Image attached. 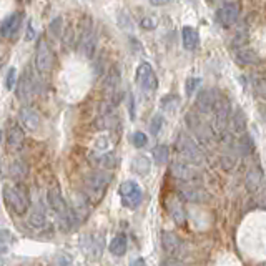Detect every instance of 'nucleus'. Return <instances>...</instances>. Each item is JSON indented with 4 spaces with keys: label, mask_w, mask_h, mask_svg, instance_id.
Instances as JSON below:
<instances>
[{
    "label": "nucleus",
    "mask_w": 266,
    "mask_h": 266,
    "mask_svg": "<svg viewBox=\"0 0 266 266\" xmlns=\"http://www.w3.org/2000/svg\"><path fill=\"white\" fill-rule=\"evenodd\" d=\"M118 193H120L123 206L128 210H137L143 202V192L137 182H132V180L123 182L120 185V188H118Z\"/></svg>",
    "instance_id": "1"
},
{
    "label": "nucleus",
    "mask_w": 266,
    "mask_h": 266,
    "mask_svg": "<svg viewBox=\"0 0 266 266\" xmlns=\"http://www.w3.org/2000/svg\"><path fill=\"white\" fill-rule=\"evenodd\" d=\"M176 150L178 153L192 165H200L203 161V151L200 150V146L193 142L188 135L180 133L176 138Z\"/></svg>",
    "instance_id": "2"
},
{
    "label": "nucleus",
    "mask_w": 266,
    "mask_h": 266,
    "mask_svg": "<svg viewBox=\"0 0 266 266\" xmlns=\"http://www.w3.org/2000/svg\"><path fill=\"white\" fill-rule=\"evenodd\" d=\"M2 195L5 203H7V206L14 213L17 215L27 213V210H29V198H27V195L20 188H14L10 185H5L2 190Z\"/></svg>",
    "instance_id": "3"
},
{
    "label": "nucleus",
    "mask_w": 266,
    "mask_h": 266,
    "mask_svg": "<svg viewBox=\"0 0 266 266\" xmlns=\"http://www.w3.org/2000/svg\"><path fill=\"white\" fill-rule=\"evenodd\" d=\"M47 202L50 205V208L55 211L57 215L62 216V221L63 223H72V221H77V216L72 210L68 208L67 202L63 200V197L60 193L57 192V190H50V192L47 193Z\"/></svg>",
    "instance_id": "4"
},
{
    "label": "nucleus",
    "mask_w": 266,
    "mask_h": 266,
    "mask_svg": "<svg viewBox=\"0 0 266 266\" xmlns=\"http://www.w3.org/2000/svg\"><path fill=\"white\" fill-rule=\"evenodd\" d=\"M135 80H137L138 86L145 92H155L158 86V78L153 67L148 62H142L137 67V73H135Z\"/></svg>",
    "instance_id": "5"
},
{
    "label": "nucleus",
    "mask_w": 266,
    "mask_h": 266,
    "mask_svg": "<svg viewBox=\"0 0 266 266\" xmlns=\"http://www.w3.org/2000/svg\"><path fill=\"white\" fill-rule=\"evenodd\" d=\"M240 17V5L236 2H226L216 10V22L223 27H231Z\"/></svg>",
    "instance_id": "6"
},
{
    "label": "nucleus",
    "mask_w": 266,
    "mask_h": 266,
    "mask_svg": "<svg viewBox=\"0 0 266 266\" xmlns=\"http://www.w3.org/2000/svg\"><path fill=\"white\" fill-rule=\"evenodd\" d=\"M213 112H215V127L218 132H223V130L226 128L228 122H230V115H231L230 102H228L223 95H220L218 100H216Z\"/></svg>",
    "instance_id": "7"
},
{
    "label": "nucleus",
    "mask_w": 266,
    "mask_h": 266,
    "mask_svg": "<svg viewBox=\"0 0 266 266\" xmlns=\"http://www.w3.org/2000/svg\"><path fill=\"white\" fill-rule=\"evenodd\" d=\"M52 62H53V57H52L50 47H48L47 40L40 39L39 42H37V48H35L37 70H40V72H48V70L52 68Z\"/></svg>",
    "instance_id": "8"
},
{
    "label": "nucleus",
    "mask_w": 266,
    "mask_h": 266,
    "mask_svg": "<svg viewBox=\"0 0 266 266\" xmlns=\"http://www.w3.org/2000/svg\"><path fill=\"white\" fill-rule=\"evenodd\" d=\"M161 245H163L165 251L173 258L182 259V256H185V253H187L183 241L171 231H165L163 235H161Z\"/></svg>",
    "instance_id": "9"
},
{
    "label": "nucleus",
    "mask_w": 266,
    "mask_h": 266,
    "mask_svg": "<svg viewBox=\"0 0 266 266\" xmlns=\"http://www.w3.org/2000/svg\"><path fill=\"white\" fill-rule=\"evenodd\" d=\"M110 173L107 171H95L92 173L88 176V180H86V187L94 195H99L102 197L103 192H105V188L108 187V183H110Z\"/></svg>",
    "instance_id": "10"
},
{
    "label": "nucleus",
    "mask_w": 266,
    "mask_h": 266,
    "mask_svg": "<svg viewBox=\"0 0 266 266\" xmlns=\"http://www.w3.org/2000/svg\"><path fill=\"white\" fill-rule=\"evenodd\" d=\"M218 97H220V94L216 90H203V92H200V95L197 97V108L202 113L213 112Z\"/></svg>",
    "instance_id": "11"
},
{
    "label": "nucleus",
    "mask_w": 266,
    "mask_h": 266,
    "mask_svg": "<svg viewBox=\"0 0 266 266\" xmlns=\"http://www.w3.org/2000/svg\"><path fill=\"white\" fill-rule=\"evenodd\" d=\"M19 118H20V123L24 125L27 130H30V132H37V130L40 128V115L37 113V110H34V108H30V107L20 108Z\"/></svg>",
    "instance_id": "12"
},
{
    "label": "nucleus",
    "mask_w": 266,
    "mask_h": 266,
    "mask_svg": "<svg viewBox=\"0 0 266 266\" xmlns=\"http://www.w3.org/2000/svg\"><path fill=\"white\" fill-rule=\"evenodd\" d=\"M180 198L190 203H205L208 202V192L200 187L190 185V187H183L180 190Z\"/></svg>",
    "instance_id": "13"
},
{
    "label": "nucleus",
    "mask_w": 266,
    "mask_h": 266,
    "mask_svg": "<svg viewBox=\"0 0 266 266\" xmlns=\"http://www.w3.org/2000/svg\"><path fill=\"white\" fill-rule=\"evenodd\" d=\"M22 19H24V15L22 12H15V14H10L7 19L2 22V25H0V34L4 37H14L17 32L20 30V25H22Z\"/></svg>",
    "instance_id": "14"
},
{
    "label": "nucleus",
    "mask_w": 266,
    "mask_h": 266,
    "mask_svg": "<svg viewBox=\"0 0 266 266\" xmlns=\"http://www.w3.org/2000/svg\"><path fill=\"white\" fill-rule=\"evenodd\" d=\"M246 188L248 192H251L256 197H263V190L266 192V183L263 178V173L259 170H251L246 175Z\"/></svg>",
    "instance_id": "15"
},
{
    "label": "nucleus",
    "mask_w": 266,
    "mask_h": 266,
    "mask_svg": "<svg viewBox=\"0 0 266 266\" xmlns=\"http://www.w3.org/2000/svg\"><path fill=\"white\" fill-rule=\"evenodd\" d=\"M19 100H29L34 95V77L30 72H25L17 82V88H15Z\"/></svg>",
    "instance_id": "16"
},
{
    "label": "nucleus",
    "mask_w": 266,
    "mask_h": 266,
    "mask_svg": "<svg viewBox=\"0 0 266 266\" xmlns=\"http://www.w3.org/2000/svg\"><path fill=\"white\" fill-rule=\"evenodd\" d=\"M182 43H183L185 50H188V52L197 50L198 45H200L198 30L193 29V27H190V25H185L182 29Z\"/></svg>",
    "instance_id": "17"
},
{
    "label": "nucleus",
    "mask_w": 266,
    "mask_h": 266,
    "mask_svg": "<svg viewBox=\"0 0 266 266\" xmlns=\"http://www.w3.org/2000/svg\"><path fill=\"white\" fill-rule=\"evenodd\" d=\"M171 173L182 182H192L197 176V170L193 166H190L188 163H183V161H175L171 165Z\"/></svg>",
    "instance_id": "18"
},
{
    "label": "nucleus",
    "mask_w": 266,
    "mask_h": 266,
    "mask_svg": "<svg viewBox=\"0 0 266 266\" xmlns=\"http://www.w3.org/2000/svg\"><path fill=\"white\" fill-rule=\"evenodd\" d=\"M228 125H230V128H231L233 133H245L246 132L248 120H246V115L243 113L241 108H236V110L231 112Z\"/></svg>",
    "instance_id": "19"
},
{
    "label": "nucleus",
    "mask_w": 266,
    "mask_h": 266,
    "mask_svg": "<svg viewBox=\"0 0 266 266\" xmlns=\"http://www.w3.org/2000/svg\"><path fill=\"white\" fill-rule=\"evenodd\" d=\"M132 171L137 173L140 176H145L148 175L150 170H151V163H150V158L145 155H137L135 158L132 160Z\"/></svg>",
    "instance_id": "20"
},
{
    "label": "nucleus",
    "mask_w": 266,
    "mask_h": 266,
    "mask_svg": "<svg viewBox=\"0 0 266 266\" xmlns=\"http://www.w3.org/2000/svg\"><path fill=\"white\" fill-rule=\"evenodd\" d=\"M7 145L12 150H20L22 145H24V132L19 125H14L10 127L9 133H7Z\"/></svg>",
    "instance_id": "21"
},
{
    "label": "nucleus",
    "mask_w": 266,
    "mask_h": 266,
    "mask_svg": "<svg viewBox=\"0 0 266 266\" xmlns=\"http://www.w3.org/2000/svg\"><path fill=\"white\" fill-rule=\"evenodd\" d=\"M235 60L241 65H254L258 63L259 58H258V53L251 50V48H241V50L236 52Z\"/></svg>",
    "instance_id": "22"
},
{
    "label": "nucleus",
    "mask_w": 266,
    "mask_h": 266,
    "mask_svg": "<svg viewBox=\"0 0 266 266\" xmlns=\"http://www.w3.org/2000/svg\"><path fill=\"white\" fill-rule=\"evenodd\" d=\"M82 53L86 58H94L95 55V50H97V37L94 32H90V34H86L83 39H82Z\"/></svg>",
    "instance_id": "23"
},
{
    "label": "nucleus",
    "mask_w": 266,
    "mask_h": 266,
    "mask_svg": "<svg viewBox=\"0 0 266 266\" xmlns=\"http://www.w3.org/2000/svg\"><path fill=\"white\" fill-rule=\"evenodd\" d=\"M110 253L113 256H123L127 253V236L125 235H117L113 240L110 241Z\"/></svg>",
    "instance_id": "24"
},
{
    "label": "nucleus",
    "mask_w": 266,
    "mask_h": 266,
    "mask_svg": "<svg viewBox=\"0 0 266 266\" xmlns=\"http://www.w3.org/2000/svg\"><path fill=\"white\" fill-rule=\"evenodd\" d=\"M160 107L168 113H175L180 107V97L178 95H165L160 102Z\"/></svg>",
    "instance_id": "25"
},
{
    "label": "nucleus",
    "mask_w": 266,
    "mask_h": 266,
    "mask_svg": "<svg viewBox=\"0 0 266 266\" xmlns=\"http://www.w3.org/2000/svg\"><path fill=\"white\" fill-rule=\"evenodd\" d=\"M170 158V150L166 145H156L153 148V160L156 165H165Z\"/></svg>",
    "instance_id": "26"
},
{
    "label": "nucleus",
    "mask_w": 266,
    "mask_h": 266,
    "mask_svg": "<svg viewBox=\"0 0 266 266\" xmlns=\"http://www.w3.org/2000/svg\"><path fill=\"white\" fill-rule=\"evenodd\" d=\"M27 173H29V168H27V165L22 160L14 161V163L10 165V176L15 178V180H22V178H25Z\"/></svg>",
    "instance_id": "27"
},
{
    "label": "nucleus",
    "mask_w": 266,
    "mask_h": 266,
    "mask_svg": "<svg viewBox=\"0 0 266 266\" xmlns=\"http://www.w3.org/2000/svg\"><path fill=\"white\" fill-rule=\"evenodd\" d=\"M170 215L175 223L182 225L185 223V210H183V205L180 202H170Z\"/></svg>",
    "instance_id": "28"
},
{
    "label": "nucleus",
    "mask_w": 266,
    "mask_h": 266,
    "mask_svg": "<svg viewBox=\"0 0 266 266\" xmlns=\"http://www.w3.org/2000/svg\"><path fill=\"white\" fill-rule=\"evenodd\" d=\"M29 221H30V225H34V226H42L43 223H45V210H43L42 206L34 208L30 213Z\"/></svg>",
    "instance_id": "29"
},
{
    "label": "nucleus",
    "mask_w": 266,
    "mask_h": 266,
    "mask_svg": "<svg viewBox=\"0 0 266 266\" xmlns=\"http://www.w3.org/2000/svg\"><path fill=\"white\" fill-rule=\"evenodd\" d=\"M238 150H240L243 155H249L254 150V143L249 135H243L240 138V142H238Z\"/></svg>",
    "instance_id": "30"
},
{
    "label": "nucleus",
    "mask_w": 266,
    "mask_h": 266,
    "mask_svg": "<svg viewBox=\"0 0 266 266\" xmlns=\"http://www.w3.org/2000/svg\"><path fill=\"white\" fill-rule=\"evenodd\" d=\"M200 85H202V78H198V77L197 78H195V77L188 78L187 83H185V92H187V95L188 97H193L195 92L200 88Z\"/></svg>",
    "instance_id": "31"
},
{
    "label": "nucleus",
    "mask_w": 266,
    "mask_h": 266,
    "mask_svg": "<svg viewBox=\"0 0 266 266\" xmlns=\"http://www.w3.org/2000/svg\"><path fill=\"white\" fill-rule=\"evenodd\" d=\"M15 85H17V68L10 67L7 75H5V88H7V90H14Z\"/></svg>",
    "instance_id": "32"
},
{
    "label": "nucleus",
    "mask_w": 266,
    "mask_h": 266,
    "mask_svg": "<svg viewBox=\"0 0 266 266\" xmlns=\"http://www.w3.org/2000/svg\"><path fill=\"white\" fill-rule=\"evenodd\" d=\"M163 117L161 115H155L153 118H151V122H150V133L151 135H158L160 133V130L163 128Z\"/></svg>",
    "instance_id": "33"
},
{
    "label": "nucleus",
    "mask_w": 266,
    "mask_h": 266,
    "mask_svg": "<svg viewBox=\"0 0 266 266\" xmlns=\"http://www.w3.org/2000/svg\"><path fill=\"white\" fill-rule=\"evenodd\" d=\"M156 15H145V17L140 19V27H142L143 30H153L156 27Z\"/></svg>",
    "instance_id": "34"
},
{
    "label": "nucleus",
    "mask_w": 266,
    "mask_h": 266,
    "mask_svg": "<svg viewBox=\"0 0 266 266\" xmlns=\"http://www.w3.org/2000/svg\"><path fill=\"white\" fill-rule=\"evenodd\" d=\"M132 143L133 146H137V148H143V146H146V143H148V137H146L143 132H135L132 135Z\"/></svg>",
    "instance_id": "35"
},
{
    "label": "nucleus",
    "mask_w": 266,
    "mask_h": 266,
    "mask_svg": "<svg viewBox=\"0 0 266 266\" xmlns=\"http://www.w3.org/2000/svg\"><path fill=\"white\" fill-rule=\"evenodd\" d=\"M118 24H120V27L125 30H133V24L130 22V19L125 14H122L120 17H118Z\"/></svg>",
    "instance_id": "36"
},
{
    "label": "nucleus",
    "mask_w": 266,
    "mask_h": 266,
    "mask_svg": "<svg viewBox=\"0 0 266 266\" xmlns=\"http://www.w3.org/2000/svg\"><path fill=\"white\" fill-rule=\"evenodd\" d=\"M161 266H187L180 258H170V259H165V261H161Z\"/></svg>",
    "instance_id": "37"
},
{
    "label": "nucleus",
    "mask_w": 266,
    "mask_h": 266,
    "mask_svg": "<svg viewBox=\"0 0 266 266\" xmlns=\"http://www.w3.org/2000/svg\"><path fill=\"white\" fill-rule=\"evenodd\" d=\"M256 94H258L259 99L266 100V82H259V83H256Z\"/></svg>",
    "instance_id": "38"
},
{
    "label": "nucleus",
    "mask_w": 266,
    "mask_h": 266,
    "mask_svg": "<svg viewBox=\"0 0 266 266\" xmlns=\"http://www.w3.org/2000/svg\"><path fill=\"white\" fill-rule=\"evenodd\" d=\"M34 39H35L34 27H32V24H29V32H27V35H25V40H34Z\"/></svg>",
    "instance_id": "39"
},
{
    "label": "nucleus",
    "mask_w": 266,
    "mask_h": 266,
    "mask_svg": "<svg viewBox=\"0 0 266 266\" xmlns=\"http://www.w3.org/2000/svg\"><path fill=\"white\" fill-rule=\"evenodd\" d=\"M170 2H173V0H150V4L155 5V7H160V5H166V4H170Z\"/></svg>",
    "instance_id": "40"
},
{
    "label": "nucleus",
    "mask_w": 266,
    "mask_h": 266,
    "mask_svg": "<svg viewBox=\"0 0 266 266\" xmlns=\"http://www.w3.org/2000/svg\"><path fill=\"white\" fill-rule=\"evenodd\" d=\"M130 266H146V263H145L143 258H137V259H133L132 264H130Z\"/></svg>",
    "instance_id": "41"
},
{
    "label": "nucleus",
    "mask_w": 266,
    "mask_h": 266,
    "mask_svg": "<svg viewBox=\"0 0 266 266\" xmlns=\"http://www.w3.org/2000/svg\"><path fill=\"white\" fill-rule=\"evenodd\" d=\"M130 117L135 118V110H133V97L130 95Z\"/></svg>",
    "instance_id": "42"
},
{
    "label": "nucleus",
    "mask_w": 266,
    "mask_h": 266,
    "mask_svg": "<svg viewBox=\"0 0 266 266\" xmlns=\"http://www.w3.org/2000/svg\"><path fill=\"white\" fill-rule=\"evenodd\" d=\"M100 140V142H105V137H102V138H99ZM107 146H108V143H97V148H102V150H105L107 148Z\"/></svg>",
    "instance_id": "43"
},
{
    "label": "nucleus",
    "mask_w": 266,
    "mask_h": 266,
    "mask_svg": "<svg viewBox=\"0 0 266 266\" xmlns=\"http://www.w3.org/2000/svg\"><path fill=\"white\" fill-rule=\"evenodd\" d=\"M65 261H72V258L67 256V258H65ZM58 264H60V266H70L72 263H63V261H58Z\"/></svg>",
    "instance_id": "44"
},
{
    "label": "nucleus",
    "mask_w": 266,
    "mask_h": 266,
    "mask_svg": "<svg viewBox=\"0 0 266 266\" xmlns=\"http://www.w3.org/2000/svg\"><path fill=\"white\" fill-rule=\"evenodd\" d=\"M206 2H216V0H206Z\"/></svg>",
    "instance_id": "45"
},
{
    "label": "nucleus",
    "mask_w": 266,
    "mask_h": 266,
    "mask_svg": "<svg viewBox=\"0 0 266 266\" xmlns=\"http://www.w3.org/2000/svg\"><path fill=\"white\" fill-rule=\"evenodd\" d=\"M263 266H266V263H264V264H263Z\"/></svg>",
    "instance_id": "46"
}]
</instances>
